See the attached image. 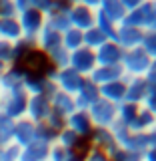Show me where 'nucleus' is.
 I'll list each match as a JSON object with an SVG mask.
<instances>
[{"label":"nucleus","instance_id":"7","mask_svg":"<svg viewBox=\"0 0 156 161\" xmlns=\"http://www.w3.org/2000/svg\"><path fill=\"white\" fill-rule=\"evenodd\" d=\"M4 69H6V67H4V64H2V63H0V75H2V73H4Z\"/></svg>","mask_w":156,"mask_h":161},{"label":"nucleus","instance_id":"6","mask_svg":"<svg viewBox=\"0 0 156 161\" xmlns=\"http://www.w3.org/2000/svg\"><path fill=\"white\" fill-rule=\"evenodd\" d=\"M0 18H18L14 0H0Z\"/></svg>","mask_w":156,"mask_h":161},{"label":"nucleus","instance_id":"2","mask_svg":"<svg viewBox=\"0 0 156 161\" xmlns=\"http://www.w3.org/2000/svg\"><path fill=\"white\" fill-rule=\"evenodd\" d=\"M26 79V73L18 67H10L4 69V73L0 75V95H8V93H16L22 91V83Z\"/></svg>","mask_w":156,"mask_h":161},{"label":"nucleus","instance_id":"3","mask_svg":"<svg viewBox=\"0 0 156 161\" xmlns=\"http://www.w3.org/2000/svg\"><path fill=\"white\" fill-rule=\"evenodd\" d=\"M0 40L10 44L22 42V30L16 18H0Z\"/></svg>","mask_w":156,"mask_h":161},{"label":"nucleus","instance_id":"1","mask_svg":"<svg viewBox=\"0 0 156 161\" xmlns=\"http://www.w3.org/2000/svg\"><path fill=\"white\" fill-rule=\"evenodd\" d=\"M26 105H28V95L24 93V91L0 95V113H4L12 121L24 119V115H26Z\"/></svg>","mask_w":156,"mask_h":161},{"label":"nucleus","instance_id":"5","mask_svg":"<svg viewBox=\"0 0 156 161\" xmlns=\"http://www.w3.org/2000/svg\"><path fill=\"white\" fill-rule=\"evenodd\" d=\"M12 133H14V121L8 119L4 113H0V149L12 145Z\"/></svg>","mask_w":156,"mask_h":161},{"label":"nucleus","instance_id":"4","mask_svg":"<svg viewBox=\"0 0 156 161\" xmlns=\"http://www.w3.org/2000/svg\"><path fill=\"white\" fill-rule=\"evenodd\" d=\"M46 99L42 95H36V97H28V105H26V115L34 121H42L46 117Z\"/></svg>","mask_w":156,"mask_h":161}]
</instances>
